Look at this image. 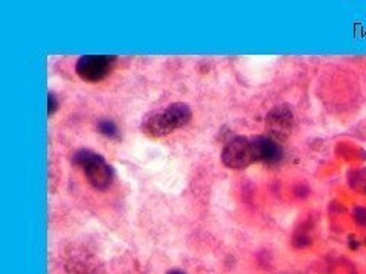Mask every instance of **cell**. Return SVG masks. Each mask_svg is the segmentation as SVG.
<instances>
[{"instance_id":"7a4b0ae2","label":"cell","mask_w":366,"mask_h":274,"mask_svg":"<svg viewBox=\"0 0 366 274\" xmlns=\"http://www.w3.org/2000/svg\"><path fill=\"white\" fill-rule=\"evenodd\" d=\"M73 163L83 170L87 181L98 190H106L113 181V170L98 152L80 149L73 156Z\"/></svg>"},{"instance_id":"52a82bcc","label":"cell","mask_w":366,"mask_h":274,"mask_svg":"<svg viewBox=\"0 0 366 274\" xmlns=\"http://www.w3.org/2000/svg\"><path fill=\"white\" fill-rule=\"evenodd\" d=\"M98 131L104 136L110 137V139H118V136H119L116 125L113 124V122L107 120V119H102L98 122Z\"/></svg>"},{"instance_id":"30bf717a","label":"cell","mask_w":366,"mask_h":274,"mask_svg":"<svg viewBox=\"0 0 366 274\" xmlns=\"http://www.w3.org/2000/svg\"><path fill=\"white\" fill-rule=\"evenodd\" d=\"M167 274H186V273H183V271H181V270H171V271H168Z\"/></svg>"},{"instance_id":"3957f363","label":"cell","mask_w":366,"mask_h":274,"mask_svg":"<svg viewBox=\"0 0 366 274\" xmlns=\"http://www.w3.org/2000/svg\"><path fill=\"white\" fill-rule=\"evenodd\" d=\"M221 162L225 166L232 167V170H243V167L258 162L255 137L238 136L228 142L221 152Z\"/></svg>"},{"instance_id":"6da1fadb","label":"cell","mask_w":366,"mask_h":274,"mask_svg":"<svg viewBox=\"0 0 366 274\" xmlns=\"http://www.w3.org/2000/svg\"><path fill=\"white\" fill-rule=\"evenodd\" d=\"M191 118L192 111L188 104L174 102L163 107V109L148 113L144 120H142L140 128L145 136L158 139V137L173 133L174 129L188 125Z\"/></svg>"},{"instance_id":"8992f818","label":"cell","mask_w":366,"mask_h":274,"mask_svg":"<svg viewBox=\"0 0 366 274\" xmlns=\"http://www.w3.org/2000/svg\"><path fill=\"white\" fill-rule=\"evenodd\" d=\"M257 152H258V162H264L267 165H276L281 162L284 149L278 140L273 137L257 136Z\"/></svg>"},{"instance_id":"9c48e42d","label":"cell","mask_w":366,"mask_h":274,"mask_svg":"<svg viewBox=\"0 0 366 274\" xmlns=\"http://www.w3.org/2000/svg\"><path fill=\"white\" fill-rule=\"evenodd\" d=\"M354 218L358 224H366V209H356Z\"/></svg>"},{"instance_id":"5b68a950","label":"cell","mask_w":366,"mask_h":274,"mask_svg":"<svg viewBox=\"0 0 366 274\" xmlns=\"http://www.w3.org/2000/svg\"><path fill=\"white\" fill-rule=\"evenodd\" d=\"M295 116L287 105H280L267 114V129L275 140H284L293 129Z\"/></svg>"},{"instance_id":"ba28073f","label":"cell","mask_w":366,"mask_h":274,"mask_svg":"<svg viewBox=\"0 0 366 274\" xmlns=\"http://www.w3.org/2000/svg\"><path fill=\"white\" fill-rule=\"evenodd\" d=\"M48 105H49L48 107L49 116H51V114H54L58 110V99H57V96L54 93H52V91L48 95Z\"/></svg>"},{"instance_id":"277c9868","label":"cell","mask_w":366,"mask_h":274,"mask_svg":"<svg viewBox=\"0 0 366 274\" xmlns=\"http://www.w3.org/2000/svg\"><path fill=\"white\" fill-rule=\"evenodd\" d=\"M115 55H84L77 61L75 72L86 82H100L111 72Z\"/></svg>"}]
</instances>
